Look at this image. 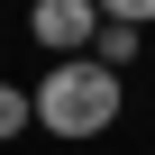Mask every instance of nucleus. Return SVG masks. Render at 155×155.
Segmentation results:
<instances>
[{"label": "nucleus", "instance_id": "f257e3e1", "mask_svg": "<svg viewBox=\"0 0 155 155\" xmlns=\"http://www.w3.org/2000/svg\"><path fill=\"white\" fill-rule=\"evenodd\" d=\"M37 128L46 137H64V146H91L101 128H119V110H128V82L110 64H91V55H73V64H46L37 73Z\"/></svg>", "mask_w": 155, "mask_h": 155}, {"label": "nucleus", "instance_id": "f03ea898", "mask_svg": "<svg viewBox=\"0 0 155 155\" xmlns=\"http://www.w3.org/2000/svg\"><path fill=\"white\" fill-rule=\"evenodd\" d=\"M28 37H37L55 64L91 55V37H101V0H37V9H28Z\"/></svg>", "mask_w": 155, "mask_h": 155}, {"label": "nucleus", "instance_id": "7ed1b4c3", "mask_svg": "<svg viewBox=\"0 0 155 155\" xmlns=\"http://www.w3.org/2000/svg\"><path fill=\"white\" fill-rule=\"evenodd\" d=\"M137 46H146V28H128V18H101V37H91V64L128 73V64H137Z\"/></svg>", "mask_w": 155, "mask_h": 155}, {"label": "nucleus", "instance_id": "20e7f679", "mask_svg": "<svg viewBox=\"0 0 155 155\" xmlns=\"http://www.w3.org/2000/svg\"><path fill=\"white\" fill-rule=\"evenodd\" d=\"M18 128H37V101H28L18 82H0V146H9Z\"/></svg>", "mask_w": 155, "mask_h": 155}]
</instances>
